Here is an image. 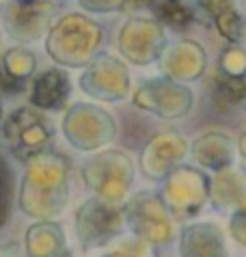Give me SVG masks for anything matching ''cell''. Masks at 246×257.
I'll use <instances>...</instances> for the list:
<instances>
[{"instance_id": "52a82bcc", "label": "cell", "mask_w": 246, "mask_h": 257, "mask_svg": "<svg viewBox=\"0 0 246 257\" xmlns=\"http://www.w3.org/2000/svg\"><path fill=\"white\" fill-rule=\"evenodd\" d=\"M78 87H80V91L86 97L95 99V102L114 104V102H123L130 95L132 78H130L128 65L119 56L110 52H99L80 71Z\"/></svg>"}, {"instance_id": "30bf717a", "label": "cell", "mask_w": 246, "mask_h": 257, "mask_svg": "<svg viewBox=\"0 0 246 257\" xmlns=\"http://www.w3.org/2000/svg\"><path fill=\"white\" fill-rule=\"evenodd\" d=\"M123 212H126V225L134 233V238L149 242V244H162L173 238L171 212L162 195L158 192H136L132 199L126 201Z\"/></svg>"}, {"instance_id": "9a60e30c", "label": "cell", "mask_w": 246, "mask_h": 257, "mask_svg": "<svg viewBox=\"0 0 246 257\" xmlns=\"http://www.w3.org/2000/svg\"><path fill=\"white\" fill-rule=\"evenodd\" d=\"M71 97V78L67 69L63 67H48L35 74L31 80V93L28 104L41 112H59L67 108Z\"/></svg>"}, {"instance_id": "8fae6325", "label": "cell", "mask_w": 246, "mask_h": 257, "mask_svg": "<svg viewBox=\"0 0 246 257\" xmlns=\"http://www.w3.org/2000/svg\"><path fill=\"white\" fill-rule=\"evenodd\" d=\"M194 95L190 87L169 78H149L132 93V104L160 119H182L192 108Z\"/></svg>"}, {"instance_id": "d6986e66", "label": "cell", "mask_w": 246, "mask_h": 257, "mask_svg": "<svg viewBox=\"0 0 246 257\" xmlns=\"http://www.w3.org/2000/svg\"><path fill=\"white\" fill-rule=\"evenodd\" d=\"M151 9L164 28L169 26L175 31H184L194 22V11L186 5V0H151Z\"/></svg>"}, {"instance_id": "7c38bea8", "label": "cell", "mask_w": 246, "mask_h": 257, "mask_svg": "<svg viewBox=\"0 0 246 257\" xmlns=\"http://www.w3.org/2000/svg\"><path fill=\"white\" fill-rule=\"evenodd\" d=\"M209 195V180L192 167H177L164 180L162 199L177 220H186L203 208Z\"/></svg>"}, {"instance_id": "277c9868", "label": "cell", "mask_w": 246, "mask_h": 257, "mask_svg": "<svg viewBox=\"0 0 246 257\" xmlns=\"http://www.w3.org/2000/svg\"><path fill=\"white\" fill-rule=\"evenodd\" d=\"M82 182L108 205H126L134 184V162L126 152L102 149L82 164Z\"/></svg>"}, {"instance_id": "3957f363", "label": "cell", "mask_w": 246, "mask_h": 257, "mask_svg": "<svg viewBox=\"0 0 246 257\" xmlns=\"http://www.w3.org/2000/svg\"><path fill=\"white\" fill-rule=\"evenodd\" d=\"M56 137V127L46 112L33 106H18L0 125V141L18 162L26 164L33 156L48 152Z\"/></svg>"}, {"instance_id": "44dd1931", "label": "cell", "mask_w": 246, "mask_h": 257, "mask_svg": "<svg viewBox=\"0 0 246 257\" xmlns=\"http://www.w3.org/2000/svg\"><path fill=\"white\" fill-rule=\"evenodd\" d=\"M16 201V173L11 160L0 152V229L9 223Z\"/></svg>"}, {"instance_id": "83f0119b", "label": "cell", "mask_w": 246, "mask_h": 257, "mask_svg": "<svg viewBox=\"0 0 246 257\" xmlns=\"http://www.w3.org/2000/svg\"><path fill=\"white\" fill-rule=\"evenodd\" d=\"M5 121V106H3V99H0V125H3Z\"/></svg>"}, {"instance_id": "d4e9b609", "label": "cell", "mask_w": 246, "mask_h": 257, "mask_svg": "<svg viewBox=\"0 0 246 257\" xmlns=\"http://www.w3.org/2000/svg\"><path fill=\"white\" fill-rule=\"evenodd\" d=\"M99 257H151V244L139 238L123 240L117 248H112V251H108L106 255H99Z\"/></svg>"}, {"instance_id": "9c48e42d", "label": "cell", "mask_w": 246, "mask_h": 257, "mask_svg": "<svg viewBox=\"0 0 246 257\" xmlns=\"http://www.w3.org/2000/svg\"><path fill=\"white\" fill-rule=\"evenodd\" d=\"M54 0H11L0 13V22L18 46H31L46 39L56 20Z\"/></svg>"}, {"instance_id": "ac0fdd59", "label": "cell", "mask_w": 246, "mask_h": 257, "mask_svg": "<svg viewBox=\"0 0 246 257\" xmlns=\"http://www.w3.org/2000/svg\"><path fill=\"white\" fill-rule=\"evenodd\" d=\"M233 145L225 134L218 132H209L199 137L192 143V156L199 164H203L207 169L214 171H225L231 167V160H233Z\"/></svg>"}, {"instance_id": "f1b7e54d", "label": "cell", "mask_w": 246, "mask_h": 257, "mask_svg": "<svg viewBox=\"0 0 246 257\" xmlns=\"http://www.w3.org/2000/svg\"><path fill=\"white\" fill-rule=\"evenodd\" d=\"M9 3H11V0H0V11H3V9H5V7H7V5H9Z\"/></svg>"}, {"instance_id": "7402d4cb", "label": "cell", "mask_w": 246, "mask_h": 257, "mask_svg": "<svg viewBox=\"0 0 246 257\" xmlns=\"http://www.w3.org/2000/svg\"><path fill=\"white\" fill-rule=\"evenodd\" d=\"M216 74L227 78H246V50L242 46H227L218 56Z\"/></svg>"}, {"instance_id": "603a6c76", "label": "cell", "mask_w": 246, "mask_h": 257, "mask_svg": "<svg viewBox=\"0 0 246 257\" xmlns=\"http://www.w3.org/2000/svg\"><path fill=\"white\" fill-rule=\"evenodd\" d=\"M214 87L220 97L229 102H242L246 99V78H227L222 74L214 76Z\"/></svg>"}, {"instance_id": "6da1fadb", "label": "cell", "mask_w": 246, "mask_h": 257, "mask_svg": "<svg viewBox=\"0 0 246 257\" xmlns=\"http://www.w3.org/2000/svg\"><path fill=\"white\" fill-rule=\"evenodd\" d=\"M69 201V160L56 149H48L24 164L18 208L37 220H52Z\"/></svg>"}, {"instance_id": "cb8c5ba5", "label": "cell", "mask_w": 246, "mask_h": 257, "mask_svg": "<svg viewBox=\"0 0 246 257\" xmlns=\"http://www.w3.org/2000/svg\"><path fill=\"white\" fill-rule=\"evenodd\" d=\"M130 5V0H78V7L89 16H108V13H121Z\"/></svg>"}, {"instance_id": "484cf974", "label": "cell", "mask_w": 246, "mask_h": 257, "mask_svg": "<svg viewBox=\"0 0 246 257\" xmlns=\"http://www.w3.org/2000/svg\"><path fill=\"white\" fill-rule=\"evenodd\" d=\"M0 257H20L18 242H7V244L0 246Z\"/></svg>"}, {"instance_id": "ffe728a7", "label": "cell", "mask_w": 246, "mask_h": 257, "mask_svg": "<svg viewBox=\"0 0 246 257\" xmlns=\"http://www.w3.org/2000/svg\"><path fill=\"white\" fill-rule=\"evenodd\" d=\"M212 22L216 26V31L225 41H229L231 46H237L244 35V18L240 16V11L235 9L231 3L222 5L218 11L212 16Z\"/></svg>"}, {"instance_id": "4316f807", "label": "cell", "mask_w": 246, "mask_h": 257, "mask_svg": "<svg viewBox=\"0 0 246 257\" xmlns=\"http://www.w3.org/2000/svg\"><path fill=\"white\" fill-rule=\"evenodd\" d=\"M240 152H242V158L246 160V132L240 137Z\"/></svg>"}, {"instance_id": "e0dca14e", "label": "cell", "mask_w": 246, "mask_h": 257, "mask_svg": "<svg viewBox=\"0 0 246 257\" xmlns=\"http://www.w3.org/2000/svg\"><path fill=\"white\" fill-rule=\"evenodd\" d=\"M24 246L28 257H69L61 223L37 220L26 229Z\"/></svg>"}, {"instance_id": "5b68a950", "label": "cell", "mask_w": 246, "mask_h": 257, "mask_svg": "<svg viewBox=\"0 0 246 257\" xmlns=\"http://www.w3.org/2000/svg\"><path fill=\"white\" fill-rule=\"evenodd\" d=\"M61 130L65 141L82 154L102 152L117 137V121L93 102H74L63 112Z\"/></svg>"}, {"instance_id": "2e32d148", "label": "cell", "mask_w": 246, "mask_h": 257, "mask_svg": "<svg viewBox=\"0 0 246 257\" xmlns=\"http://www.w3.org/2000/svg\"><path fill=\"white\" fill-rule=\"evenodd\" d=\"M37 54L28 46H9L0 54V93H20L37 71Z\"/></svg>"}, {"instance_id": "ba28073f", "label": "cell", "mask_w": 246, "mask_h": 257, "mask_svg": "<svg viewBox=\"0 0 246 257\" xmlns=\"http://www.w3.org/2000/svg\"><path fill=\"white\" fill-rule=\"evenodd\" d=\"M117 48L123 61L136 67H149L166 52V31L156 18H128L119 28Z\"/></svg>"}, {"instance_id": "8992f818", "label": "cell", "mask_w": 246, "mask_h": 257, "mask_svg": "<svg viewBox=\"0 0 246 257\" xmlns=\"http://www.w3.org/2000/svg\"><path fill=\"white\" fill-rule=\"evenodd\" d=\"M123 205H108L91 197L78 205L74 214L76 238L84 251H97L114 242L126 229Z\"/></svg>"}, {"instance_id": "5bb4252c", "label": "cell", "mask_w": 246, "mask_h": 257, "mask_svg": "<svg viewBox=\"0 0 246 257\" xmlns=\"http://www.w3.org/2000/svg\"><path fill=\"white\" fill-rule=\"evenodd\" d=\"M160 69L164 78L175 82H192L199 80L207 69V52L194 39H182L171 48H166L160 59Z\"/></svg>"}, {"instance_id": "4fadbf2b", "label": "cell", "mask_w": 246, "mask_h": 257, "mask_svg": "<svg viewBox=\"0 0 246 257\" xmlns=\"http://www.w3.org/2000/svg\"><path fill=\"white\" fill-rule=\"evenodd\" d=\"M186 141L177 132H160L147 141L141 152V171L147 180H166L186 156Z\"/></svg>"}, {"instance_id": "f546056e", "label": "cell", "mask_w": 246, "mask_h": 257, "mask_svg": "<svg viewBox=\"0 0 246 257\" xmlns=\"http://www.w3.org/2000/svg\"><path fill=\"white\" fill-rule=\"evenodd\" d=\"M225 3H231V0H225Z\"/></svg>"}, {"instance_id": "7a4b0ae2", "label": "cell", "mask_w": 246, "mask_h": 257, "mask_svg": "<svg viewBox=\"0 0 246 257\" xmlns=\"http://www.w3.org/2000/svg\"><path fill=\"white\" fill-rule=\"evenodd\" d=\"M104 26L82 11H67L54 20L43 39L46 54L63 69H84L102 52Z\"/></svg>"}]
</instances>
